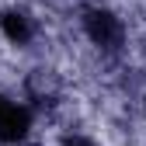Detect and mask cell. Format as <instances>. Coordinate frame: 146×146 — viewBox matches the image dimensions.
I'll return each mask as SVG.
<instances>
[{
    "mask_svg": "<svg viewBox=\"0 0 146 146\" xmlns=\"http://www.w3.org/2000/svg\"><path fill=\"white\" fill-rule=\"evenodd\" d=\"M84 31L87 38L104 52H118L125 45V25L122 17H115L108 7H87L84 11Z\"/></svg>",
    "mask_w": 146,
    "mask_h": 146,
    "instance_id": "cell-1",
    "label": "cell"
},
{
    "mask_svg": "<svg viewBox=\"0 0 146 146\" xmlns=\"http://www.w3.org/2000/svg\"><path fill=\"white\" fill-rule=\"evenodd\" d=\"M31 136V111L7 94H0V143L17 146Z\"/></svg>",
    "mask_w": 146,
    "mask_h": 146,
    "instance_id": "cell-2",
    "label": "cell"
},
{
    "mask_svg": "<svg viewBox=\"0 0 146 146\" xmlns=\"http://www.w3.org/2000/svg\"><path fill=\"white\" fill-rule=\"evenodd\" d=\"M0 31H4V38L14 42V45H28L31 35H35L31 17H25L21 11H4L0 14Z\"/></svg>",
    "mask_w": 146,
    "mask_h": 146,
    "instance_id": "cell-3",
    "label": "cell"
},
{
    "mask_svg": "<svg viewBox=\"0 0 146 146\" xmlns=\"http://www.w3.org/2000/svg\"><path fill=\"white\" fill-rule=\"evenodd\" d=\"M63 146H94V143L84 136H63Z\"/></svg>",
    "mask_w": 146,
    "mask_h": 146,
    "instance_id": "cell-4",
    "label": "cell"
}]
</instances>
